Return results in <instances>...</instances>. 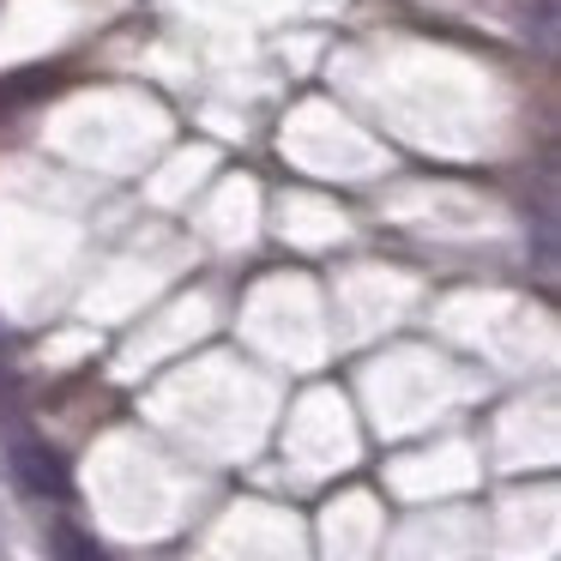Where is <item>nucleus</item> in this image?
<instances>
[{
	"label": "nucleus",
	"mask_w": 561,
	"mask_h": 561,
	"mask_svg": "<svg viewBox=\"0 0 561 561\" xmlns=\"http://www.w3.org/2000/svg\"><path fill=\"white\" fill-rule=\"evenodd\" d=\"M13 477L31 489V495H49V501H67L73 483H67V465L55 459L43 440H13Z\"/></svg>",
	"instance_id": "f257e3e1"
},
{
	"label": "nucleus",
	"mask_w": 561,
	"mask_h": 561,
	"mask_svg": "<svg viewBox=\"0 0 561 561\" xmlns=\"http://www.w3.org/2000/svg\"><path fill=\"white\" fill-rule=\"evenodd\" d=\"M55 556L61 561H103V549L91 543V537H79L73 525H61V531H55Z\"/></svg>",
	"instance_id": "f03ea898"
}]
</instances>
